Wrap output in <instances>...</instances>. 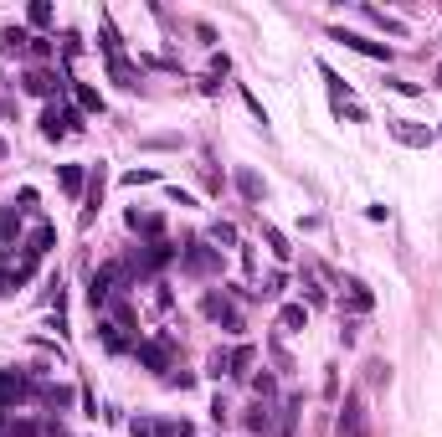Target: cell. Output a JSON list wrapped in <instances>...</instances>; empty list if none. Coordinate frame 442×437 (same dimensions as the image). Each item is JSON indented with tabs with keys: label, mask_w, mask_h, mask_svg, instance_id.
<instances>
[{
	"label": "cell",
	"mask_w": 442,
	"mask_h": 437,
	"mask_svg": "<svg viewBox=\"0 0 442 437\" xmlns=\"http://www.w3.org/2000/svg\"><path fill=\"white\" fill-rule=\"evenodd\" d=\"M237 190L247 195V201H257V195H262V185H257V175H237Z\"/></svg>",
	"instance_id": "cell-6"
},
{
	"label": "cell",
	"mask_w": 442,
	"mask_h": 437,
	"mask_svg": "<svg viewBox=\"0 0 442 437\" xmlns=\"http://www.w3.org/2000/svg\"><path fill=\"white\" fill-rule=\"evenodd\" d=\"M335 41H345V47H355L365 57H391V47H381V41H370V36H355V31H335Z\"/></svg>",
	"instance_id": "cell-3"
},
{
	"label": "cell",
	"mask_w": 442,
	"mask_h": 437,
	"mask_svg": "<svg viewBox=\"0 0 442 437\" xmlns=\"http://www.w3.org/2000/svg\"><path fill=\"white\" fill-rule=\"evenodd\" d=\"M0 155H6V144H0Z\"/></svg>",
	"instance_id": "cell-7"
},
{
	"label": "cell",
	"mask_w": 442,
	"mask_h": 437,
	"mask_svg": "<svg viewBox=\"0 0 442 437\" xmlns=\"http://www.w3.org/2000/svg\"><path fill=\"white\" fill-rule=\"evenodd\" d=\"M391 134L401 139V144H411V149H427V144H432V129H411V119H396Z\"/></svg>",
	"instance_id": "cell-2"
},
{
	"label": "cell",
	"mask_w": 442,
	"mask_h": 437,
	"mask_svg": "<svg viewBox=\"0 0 442 437\" xmlns=\"http://www.w3.org/2000/svg\"><path fill=\"white\" fill-rule=\"evenodd\" d=\"M57 180H62V190H68V195H77V190H82V165H62Z\"/></svg>",
	"instance_id": "cell-5"
},
{
	"label": "cell",
	"mask_w": 442,
	"mask_h": 437,
	"mask_svg": "<svg viewBox=\"0 0 442 437\" xmlns=\"http://www.w3.org/2000/svg\"><path fill=\"white\" fill-rule=\"evenodd\" d=\"M216 268V257L201 247V242H190V252H185V273H211Z\"/></svg>",
	"instance_id": "cell-4"
},
{
	"label": "cell",
	"mask_w": 442,
	"mask_h": 437,
	"mask_svg": "<svg viewBox=\"0 0 442 437\" xmlns=\"http://www.w3.org/2000/svg\"><path fill=\"white\" fill-rule=\"evenodd\" d=\"M134 355H139L149 370H165V365H170V345H165V340H144V345H134Z\"/></svg>",
	"instance_id": "cell-1"
}]
</instances>
